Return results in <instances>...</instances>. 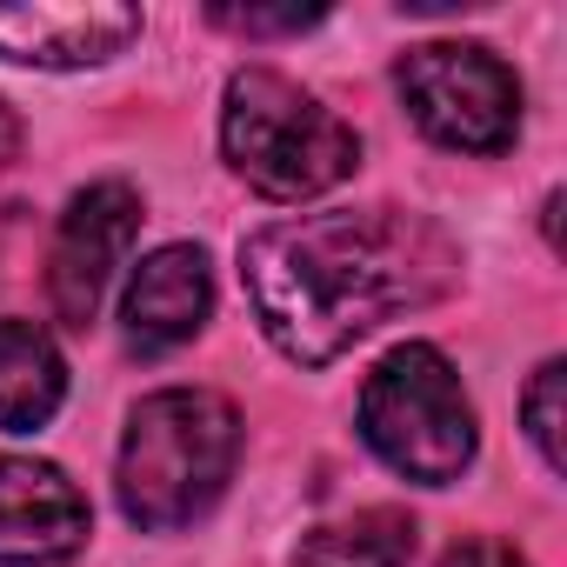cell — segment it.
Listing matches in <instances>:
<instances>
[{
  "instance_id": "6da1fadb",
  "label": "cell",
  "mask_w": 567,
  "mask_h": 567,
  "mask_svg": "<svg viewBox=\"0 0 567 567\" xmlns=\"http://www.w3.org/2000/svg\"><path fill=\"white\" fill-rule=\"evenodd\" d=\"M454 274V247L394 207H348V214H301L274 220L240 240V288L267 341L328 368L381 321L427 308Z\"/></svg>"
},
{
  "instance_id": "7a4b0ae2",
  "label": "cell",
  "mask_w": 567,
  "mask_h": 567,
  "mask_svg": "<svg viewBox=\"0 0 567 567\" xmlns=\"http://www.w3.org/2000/svg\"><path fill=\"white\" fill-rule=\"evenodd\" d=\"M240 454V414L207 388H161L134 408L121 441V514L147 534L200 520Z\"/></svg>"
},
{
  "instance_id": "3957f363",
  "label": "cell",
  "mask_w": 567,
  "mask_h": 567,
  "mask_svg": "<svg viewBox=\"0 0 567 567\" xmlns=\"http://www.w3.org/2000/svg\"><path fill=\"white\" fill-rule=\"evenodd\" d=\"M220 141L234 174L267 200H308L341 187L361 167V141L341 114H328L308 87L274 68H240L227 81Z\"/></svg>"
},
{
  "instance_id": "277c9868",
  "label": "cell",
  "mask_w": 567,
  "mask_h": 567,
  "mask_svg": "<svg viewBox=\"0 0 567 567\" xmlns=\"http://www.w3.org/2000/svg\"><path fill=\"white\" fill-rule=\"evenodd\" d=\"M361 434L394 474L421 487L461 481V467L474 461V408L461 394V374L427 341L394 348L361 388Z\"/></svg>"
},
{
  "instance_id": "5b68a950",
  "label": "cell",
  "mask_w": 567,
  "mask_h": 567,
  "mask_svg": "<svg viewBox=\"0 0 567 567\" xmlns=\"http://www.w3.org/2000/svg\"><path fill=\"white\" fill-rule=\"evenodd\" d=\"M394 87L414 114V127L454 154H501L520 127V81L501 54L474 41H427L408 48L394 68Z\"/></svg>"
},
{
  "instance_id": "8992f818",
  "label": "cell",
  "mask_w": 567,
  "mask_h": 567,
  "mask_svg": "<svg viewBox=\"0 0 567 567\" xmlns=\"http://www.w3.org/2000/svg\"><path fill=\"white\" fill-rule=\"evenodd\" d=\"M134 234H141V194L127 181H94L74 194V207L61 214V234H54V260H48V295L68 328L94 321Z\"/></svg>"
},
{
  "instance_id": "52a82bcc",
  "label": "cell",
  "mask_w": 567,
  "mask_h": 567,
  "mask_svg": "<svg viewBox=\"0 0 567 567\" xmlns=\"http://www.w3.org/2000/svg\"><path fill=\"white\" fill-rule=\"evenodd\" d=\"M87 501L54 461L0 454V567H54L81 554Z\"/></svg>"
},
{
  "instance_id": "ba28073f",
  "label": "cell",
  "mask_w": 567,
  "mask_h": 567,
  "mask_svg": "<svg viewBox=\"0 0 567 567\" xmlns=\"http://www.w3.org/2000/svg\"><path fill=\"white\" fill-rule=\"evenodd\" d=\"M214 315V274H207V254L200 247H161L134 267L127 280V301H121V321H127V341L141 354H167L181 341H194Z\"/></svg>"
},
{
  "instance_id": "9c48e42d",
  "label": "cell",
  "mask_w": 567,
  "mask_h": 567,
  "mask_svg": "<svg viewBox=\"0 0 567 567\" xmlns=\"http://www.w3.org/2000/svg\"><path fill=\"white\" fill-rule=\"evenodd\" d=\"M141 34L134 8H0V61L87 68Z\"/></svg>"
},
{
  "instance_id": "30bf717a",
  "label": "cell",
  "mask_w": 567,
  "mask_h": 567,
  "mask_svg": "<svg viewBox=\"0 0 567 567\" xmlns=\"http://www.w3.org/2000/svg\"><path fill=\"white\" fill-rule=\"evenodd\" d=\"M68 394V361L34 321H0V427L34 434Z\"/></svg>"
},
{
  "instance_id": "8fae6325",
  "label": "cell",
  "mask_w": 567,
  "mask_h": 567,
  "mask_svg": "<svg viewBox=\"0 0 567 567\" xmlns=\"http://www.w3.org/2000/svg\"><path fill=\"white\" fill-rule=\"evenodd\" d=\"M414 554V514L408 507H361L348 520H328L301 540L295 567H408Z\"/></svg>"
},
{
  "instance_id": "7c38bea8",
  "label": "cell",
  "mask_w": 567,
  "mask_h": 567,
  "mask_svg": "<svg viewBox=\"0 0 567 567\" xmlns=\"http://www.w3.org/2000/svg\"><path fill=\"white\" fill-rule=\"evenodd\" d=\"M520 414H527V434H534L540 461L560 474V361H547V368L534 374V388H527Z\"/></svg>"
},
{
  "instance_id": "4fadbf2b",
  "label": "cell",
  "mask_w": 567,
  "mask_h": 567,
  "mask_svg": "<svg viewBox=\"0 0 567 567\" xmlns=\"http://www.w3.org/2000/svg\"><path fill=\"white\" fill-rule=\"evenodd\" d=\"M207 21L234 34H301L321 21V8H207Z\"/></svg>"
},
{
  "instance_id": "5bb4252c",
  "label": "cell",
  "mask_w": 567,
  "mask_h": 567,
  "mask_svg": "<svg viewBox=\"0 0 567 567\" xmlns=\"http://www.w3.org/2000/svg\"><path fill=\"white\" fill-rule=\"evenodd\" d=\"M441 567H527V554H514L507 540H461V547H447Z\"/></svg>"
},
{
  "instance_id": "9a60e30c",
  "label": "cell",
  "mask_w": 567,
  "mask_h": 567,
  "mask_svg": "<svg viewBox=\"0 0 567 567\" xmlns=\"http://www.w3.org/2000/svg\"><path fill=\"white\" fill-rule=\"evenodd\" d=\"M14 147H21V121H14L8 101H0V161H14Z\"/></svg>"
}]
</instances>
